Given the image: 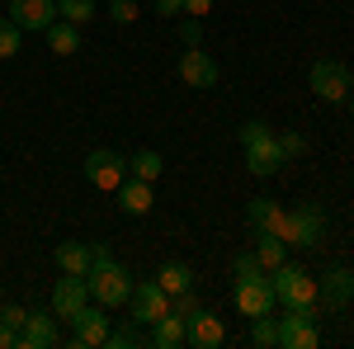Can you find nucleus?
Wrapping results in <instances>:
<instances>
[{"label": "nucleus", "mask_w": 354, "mask_h": 349, "mask_svg": "<svg viewBox=\"0 0 354 349\" xmlns=\"http://www.w3.org/2000/svg\"><path fill=\"white\" fill-rule=\"evenodd\" d=\"M85 302H90V283H85L81 274H62V279H57V288H53V317L71 321Z\"/></svg>", "instance_id": "obj_15"}, {"label": "nucleus", "mask_w": 354, "mask_h": 349, "mask_svg": "<svg viewBox=\"0 0 354 349\" xmlns=\"http://www.w3.org/2000/svg\"><path fill=\"white\" fill-rule=\"evenodd\" d=\"M245 170H250V175H260V180L279 175V170H283V151H279V137L265 133V137H255V142H245Z\"/></svg>", "instance_id": "obj_14"}, {"label": "nucleus", "mask_w": 354, "mask_h": 349, "mask_svg": "<svg viewBox=\"0 0 354 349\" xmlns=\"http://www.w3.org/2000/svg\"><path fill=\"white\" fill-rule=\"evenodd\" d=\"M113 194H118V208H123L128 217H147V213H151V203H156L151 185H147V180H133V175L113 189Z\"/></svg>", "instance_id": "obj_17"}, {"label": "nucleus", "mask_w": 354, "mask_h": 349, "mask_svg": "<svg viewBox=\"0 0 354 349\" xmlns=\"http://www.w3.org/2000/svg\"><path fill=\"white\" fill-rule=\"evenodd\" d=\"M208 10H213V0H185V15H189V19H203Z\"/></svg>", "instance_id": "obj_36"}, {"label": "nucleus", "mask_w": 354, "mask_h": 349, "mask_svg": "<svg viewBox=\"0 0 354 349\" xmlns=\"http://www.w3.org/2000/svg\"><path fill=\"white\" fill-rule=\"evenodd\" d=\"M24 317H28V312L19 307V302H5V307H0V321H5V326H15V330L24 326Z\"/></svg>", "instance_id": "obj_32"}, {"label": "nucleus", "mask_w": 354, "mask_h": 349, "mask_svg": "<svg viewBox=\"0 0 354 349\" xmlns=\"http://www.w3.org/2000/svg\"><path fill=\"white\" fill-rule=\"evenodd\" d=\"M156 15H185V0H156Z\"/></svg>", "instance_id": "obj_38"}, {"label": "nucleus", "mask_w": 354, "mask_h": 349, "mask_svg": "<svg viewBox=\"0 0 354 349\" xmlns=\"http://www.w3.org/2000/svg\"><path fill=\"white\" fill-rule=\"evenodd\" d=\"M270 274H274V279H270L274 297H279L283 307H317V279H312L307 269H298V265L283 260V265L270 269Z\"/></svg>", "instance_id": "obj_3"}, {"label": "nucleus", "mask_w": 354, "mask_h": 349, "mask_svg": "<svg viewBox=\"0 0 354 349\" xmlns=\"http://www.w3.org/2000/svg\"><path fill=\"white\" fill-rule=\"evenodd\" d=\"M250 345L255 349H274L279 345V317H270V312L250 317Z\"/></svg>", "instance_id": "obj_24"}, {"label": "nucleus", "mask_w": 354, "mask_h": 349, "mask_svg": "<svg viewBox=\"0 0 354 349\" xmlns=\"http://www.w3.org/2000/svg\"><path fill=\"white\" fill-rule=\"evenodd\" d=\"M218 76H222L218 62L203 53V48H185V53H180V81L189 85V90H213Z\"/></svg>", "instance_id": "obj_12"}, {"label": "nucleus", "mask_w": 354, "mask_h": 349, "mask_svg": "<svg viewBox=\"0 0 354 349\" xmlns=\"http://www.w3.org/2000/svg\"><path fill=\"white\" fill-rule=\"evenodd\" d=\"M10 19L24 33H48L62 15H57V0H10Z\"/></svg>", "instance_id": "obj_11"}, {"label": "nucleus", "mask_w": 354, "mask_h": 349, "mask_svg": "<svg viewBox=\"0 0 354 349\" xmlns=\"http://www.w3.org/2000/svg\"><path fill=\"white\" fill-rule=\"evenodd\" d=\"M245 222H250L255 236L279 232V222H283V203H279V198H250V203H245Z\"/></svg>", "instance_id": "obj_19"}, {"label": "nucleus", "mask_w": 354, "mask_h": 349, "mask_svg": "<svg viewBox=\"0 0 354 349\" xmlns=\"http://www.w3.org/2000/svg\"><path fill=\"white\" fill-rule=\"evenodd\" d=\"M345 104H350V113H354V90H350V100H345Z\"/></svg>", "instance_id": "obj_39"}, {"label": "nucleus", "mask_w": 354, "mask_h": 349, "mask_svg": "<svg viewBox=\"0 0 354 349\" xmlns=\"http://www.w3.org/2000/svg\"><path fill=\"white\" fill-rule=\"evenodd\" d=\"M81 170H85V180L95 189H104V194H113V189L128 180V161H123L118 151H90Z\"/></svg>", "instance_id": "obj_9"}, {"label": "nucleus", "mask_w": 354, "mask_h": 349, "mask_svg": "<svg viewBox=\"0 0 354 349\" xmlns=\"http://www.w3.org/2000/svg\"><path fill=\"white\" fill-rule=\"evenodd\" d=\"M109 330H113L109 307H100V302H85L81 312L71 317V340H66V345H71V349H100L104 340H109Z\"/></svg>", "instance_id": "obj_4"}, {"label": "nucleus", "mask_w": 354, "mask_h": 349, "mask_svg": "<svg viewBox=\"0 0 354 349\" xmlns=\"http://www.w3.org/2000/svg\"><path fill=\"white\" fill-rule=\"evenodd\" d=\"M236 312L241 317H260V312H274V283H270V274L265 279H236Z\"/></svg>", "instance_id": "obj_13"}, {"label": "nucleus", "mask_w": 354, "mask_h": 349, "mask_svg": "<svg viewBox=\"0 0 354 349\" xmlns=\"http://www.w3.org/2000/svg\"><path fill=\"white\" fill-rule=\"evenodd\" d=\"M85 283H90V302H100V307H128V297H133V274L118 265V260L90 265Z\"/></svg>", "instance_id": "obj_2"}, {"label": "nucleus", "mask_w": 354, "mask_h": 349, "mask_svg": "<svg viewBox=\"0 0 354 349\" xmlns=\"http://www.w3.org/2000/svg\"><path fill=\"white\" fill-rule=\"evenodd\" d=\"M232 274H236V279H265L270 269H265L260 260H255V250H245V255H236V265H232Z\"/></svg>", "instance_id": "obj_29"}, {"label": "nucleus", "mask_w": 354, "mask_h": 349, "mask_svg": "<svg viewBox=\"0 0 354 349\" xmlns=\"http://www.w3.org/2000/svg\"><path fill=\"white\" fill-rule=\"evenodd\" d=\"M57 269H62V274H90V245L85 241H62L57 245Z\"/></svg>", "instance_id": "obj_21"}, {"label": "nucleus", "mask_w": 354, "mask_h": 349, "mask_svg": "<svg viewBox=\"0 0 354 349\" xmlns=\"http://www.w3.org/2000/svg\"><path fill=\"white\" fill-rule=\"evenodd\" d=\"M137 15H142L137 0H109V19H113V24H133Z\"/></svg>", "instance_id": "obj_31"}, {"label": "nucleus", "mask_w": 354, "mask_h": 349, "mask_svg": "<svg viewBox=\"0 0 354 349\" xmlns=\"http://www.w3.org/2000/svg\"><path fill=\"white\" fill-rule=\"evenodd\" d=\"M57 15L71 24H90L95 19V0H57Z\"/></svg>", "instance_id": "obj_28"}, {"label": "nucleus", "mask_w": 354, "mask_h": 349, "mask_svg": "<svg viewBox=\"0 0 354 349\" xmlns=\"http://www.w3.org/2000/svg\"><path fill=\"white\" fill-rule=\"evenodd\" d=\"M317 307H288V317H279V349H317Z\"/></svg>", "instance_id": "obj_6"}, {"label": "nucleus", "mask_w": 354, "mask_h": 349, "mask_svg": "<svg viewBox=\"0 0 354 349\" xmlns=\"http://www.w3.org/2000/svg\"><path fill=\"white\" fill-rule=\"evenodd\" d=\"M180 38H185V48H198V38H203L198 19H185V24H180Z\"/></svg>", "instance_id": "obj_33"}, {"label": "nucleus", "mask_w": 354, "mask_h": 349, "mask_svg": "<svg viewBox=\"0 0 354 349\" xmlns=\"http://www.w3.org/2000/svg\"><path fill=\"white\" fill-rule=\"evenodd\" d=\"M19 38H24V28L15 24L10 15L0 19V62H10V57H19Z\"/></svg>", "instance_id": "obj_27"}, {"label": "nucleus", "mask_w": 354, "mask_h": 349, "mask_svg": "<svg viewBox=\"0 0 354 349\" xmlns=\"http://www.w3.org/2000/svg\"><path fill=\"white\" fill-rule=\"evenodd\" d=\"M128 312H133L137 326H151L161 321L165 312H170V293H165L156 279H142V283H133V297H128Z\"/></svg>", "instance_id": "obj_8"}, {"label": "nucleus", "mask_w": 354, "mask_h": 349, "mask_svg": "<svg viewBox=\"0 0 354 349\" xmlns=\"http://www.w3.org/2000/svg\"><path fill=\"white\" fill-rule=\"evenodd\" d=\"M147 330H151L147 345H156V349H185V345H189V335H185V317H180V312H165L161 321H151Z\"/></svg>", "instance_id": "obj_18"}, {"label": "nucleus", "mask_w": 354, "mask_h": 349, "mask_svg": "<svg viewBox=\"0 0 354 349\" xmlns=\"http://www.w3.org/2000/svg\"><path fill=\"white\" fill-rule=\"evenodd\" d=\"M350 302H354V269L330 265L317 279V312H345Z\"/></svg>", "instance_id": "obj_7"}, {"label": "nucleus", "mask_w": 354, "mask_h": 349, "mask_svg": "<svg viewBox=\"0 0 354 349\" xmlns=\"http://www.w3.org/2000/svg\"><path fill=\"white\" fill-rule=\"evenodd\" d=\"M137 345H147V335H142V326H113L109 330V340H104V349H137Z\"/></svg>", "instance_id": "obj_26"}, {"label": "nucleus", "mask_w": 354, "mask_h": 349, "mask_svg": "<svg viewBox=\"0 0 354 349\" xmlns=\"http://www.w3.org/2000/svg\"><path fill=\"white\" fill-rule=\"evenodd\" d=\"M0 349H19V330L5 326V321H0Z\"/></svg>", "instance_id": "obj_37"}, {"label": "nucleus", "mask_w": 354, "mask_h": 349, "mask_svg": "<svg viewBox=\"0 0 354 349\" xmlns=\"http://www.w3.org/2000/svg\"><path fill=\"white\" fill-rule=\"evenodd\" d=\"M57 345V317L53 312H28L19 326V349H48Z\"/></svg>", "instance_id": "obj_16"}, {"label": "nucleus", "mask_w": 354, "mask_h": 349, "mask_svg": "<svg viewBox=\"0 0 354 349\" xmlns=\"http://www.w3.org/2000/svg\"><path fill=\"white\" fill-rule=\"evenodd\" d=\"M255 260H260L265 269H279L283 260H288V241H283V236H274V232L255 236Z\"/></svg>", "instance_id": "obj_23"}, {"label": "nucleus", "mask_w": 354, "mask_h": 349, "mask_svg": "<svg viewBox=\"0 0 354 349\" xmlns=\"http://www.w3.org/2000/svg\"><path fill=\"white\" fill-rule=\"evenodd\" d=\"M156 283H161L170 297H180V293H194V269L185 265V260H165L161 274H156Z\"/></svg>", "instance_id": "obj_20"}, {"label": "nucleus", "mask_w": 354, "mask_h": 349, "mask_svg": "<svg viewBox=\"0 0 354 349\" xmlns=\"http://www.w3.org/2000/svg\"><path fill=\"white\" fill-rule=\"evenodd\" d=\"M185 335H189L194 349L227 345V326H222V317H218V312H208V307H194L189 317H185Z\"/></svg>", "instance_id": "obj_10"}, {"label": "nucleus", "mask_w": 354, "mask_h": 349, "mask_svg": "<svg viewBox=\"0 0 354 349\" xmlns=\"http://www.w3.org/2000/svg\"><path fill=\"white\" fill-rule=\"evenodd\" d=\"M307 85H312V95L322 100V104H345L350 100V71L340 66V62H330V57H322V62H312V76H307Z\"/></svg>", "instance_id": "obj_5"}, {"label": "nucleus", "mask_w": 354, "mask_h": 349, "mask_svg": "<svg viewBox=\"0 0 354 349\" xmlns=\"http://www.w3.org/2000/svg\"><path fill=\"white\" fill-rule=\"evenodd\" d=\"M109 260H113V250H109L104 241H95V245H90V265H109Z\"/></svg>", "instance_id": "obj_35"}, {"label": "nucleus", "mask_w": 354, "mask_h": 349, "mask_svg": "<svg viewBox=\"0 0 354 349\" xmlns=\"http://www.w3.org/2000/svg\"><path fill=\"white\" fill-rule=\"evenodd\" d=\"M48 48H53L57 57L81 53V24H71V19H57V24L48 28Z\"/></svg>", "instance_id": "obj_22"}, {"label": "nucleus", "mask_w": 354, "mask_h": 349, "mask_svg": "<svg viewBox=\"0 0 354 349\" xmlns=\"http://www.w3.org/2000/svg\"><path fill=\"white\" fill-rule=\"evenodd\" d=\"M265 133H270V128H265L260 118H250V123H241V147H245V142H255V137H265Z\"/></svg>", "instance_id": "obj_34"}, {"label": "nucleus", "mask_w": 354, "mask_h": 349, "mask_svg": "<svg viewBox=\"0 0 354 349\" xmlns=\"http://www.w3.org/2000/svg\"><path fill=\"white\" fill-rule=\"evenodd\" d=\"M128 175H133V180H147V185H156V175H161V156H156V151H137L133 161H128Z\"/></svg>", "instance_id": "obj_25"}, {"label": "nucleus", "mask_w": 354, "mask_h": 349, "mask_svg": "<svg viewBox=\"0 0 354 349\" xmlns=\"http://www.w3.org/2000/svg\"><path fill=\"white\" fill-rule=\"evenodd\" d=\"M274 236H283L288 250H312V245H322V236H326V213H322V203L283 208V222H279Z\"/></svg>", "instance_id": "obj_1"}, {"label": "nucleus", "mask_w": 354, "mask_h": 349, "mask_svg": "<svg viewBox=\"0 0 354 349\" xmlns=\"http://www.w3.org/2000/svg\"><path fill=\"white\" fill-rule=\"evenodd\" d=\"M279 151H283V165L298 161L302 151H307V137H302V133H283V137H279Z\"/></svg>", "instance_id": "obj_30"}]
</instances>
